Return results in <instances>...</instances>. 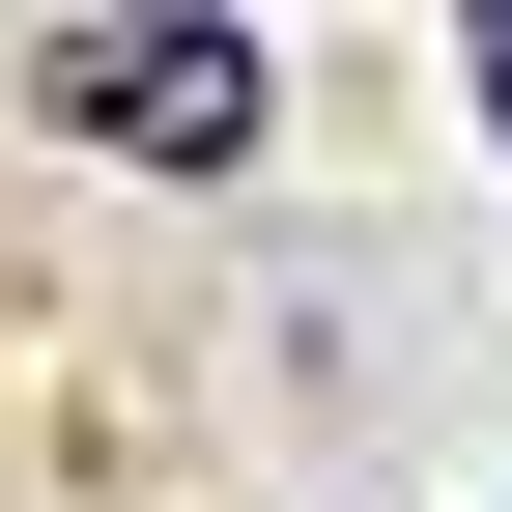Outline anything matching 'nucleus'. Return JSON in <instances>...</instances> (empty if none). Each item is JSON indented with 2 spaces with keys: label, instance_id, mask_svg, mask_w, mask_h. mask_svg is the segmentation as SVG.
Here are the masks:
<instances>
[{
  "label": "nucleus",
  "instance_id": "nucleus-1",
  "mask_svg": "<svg viewBox=\"0 0 512 512\" xmlns=\"http://www.w3.org/2000/svg\"><path fill=\"white\" fill-rule=\"evenodd\" d=\"M29 86H57V143H114V171H228L256 143V29L228 0H57Z\"/></svg>",
  "mask_w": 512,
  "mask_h": 512
},
{
  "label": "nucleus",
  "instance_id": "nucleus-2",
  "mask_svg": "<svg viewBox=\"0 0 512 512\" xmlns=\"http://www.w3.org/2000/svg\"><path fill=\"white\" fill-rule=\"evenodd\" d=\"M484 114H512V0H484Z\"/></svg>",
  "mask_w": 512,
  "mask_h": 512
}]
</instances>
